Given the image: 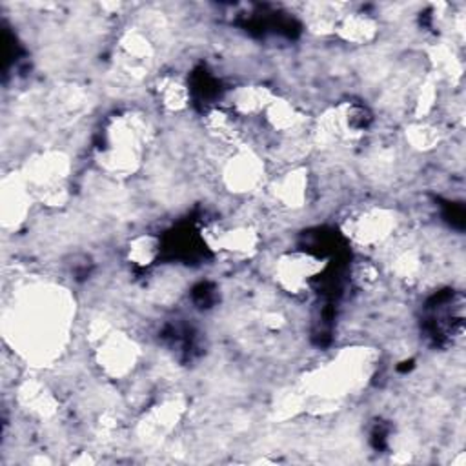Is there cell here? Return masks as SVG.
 <instances>
[{
    "label": "cell",
    "instance_id": "1",
    "mask_svg": "<svg viewBox=\"0 0 466 466\" xmlns=\"http://www.w3.org/2000/svg\"><path fill=\"white\" fill-rule=\"evenodd\" d=\"M328 261L308 252H292L283 256L276 265L277 285L292 294H303L326 270Z\"/></svg>",
    "mask_w": 466,
    "mask_h": 466
},
{
    "label": "cell",
    "instance_id": "2",
    "mask_svg": "<svg viewBox=\"0 0 466 466\" xmlns=\"http://www.w3.org/2000/svg\"><path fill=\"white\" fill-rule=\"evenodd\" d=\"M139 357V350L131 339L122 334L106 330L104 335H99L97 361L101 368L113 379L124 377L131 372Z\"/></svg>",
    "mask_w": 466,
    "mask_h": 466
},
{
    "label": "cell",
    "instance_id": "3",
    "mask_svg": "<svg viewBox=\"0 0 466 466\" xmlns=\"http://www.w3.org/2000/svg\"><path fill=\"white\" fill-rule=\"evenodd\" d=\"M395 228V215L384 208H370L355 215L348 224V236L361 247H375L386 241Z\"/></svg>",
    "mask_w": 466,
    "mask_h": 466
},
{
    "label": "cell",
    "instance_id": "4",
    "mask_svg": "<svg viewBox=\"0 0 466 466\" xmlns=\"http://www.w3.org/2000/svg\"><path fill=\"white\" fill-rule=\"evenodd\" d=\"M265 179V166L257 155L241 150L233 155L224 168V182L231 191L248 193L257 189Z\"/></svg>",
    "mask_w": 466,
    "mask_h": 466
},
{
    "label": "cell",
    "instance_id": "5",
    "mask_svg": "<svg viewBox=\"0 0 466 466\" xmlns=\"http://www.w3.org/2000/svg\"><path fill=\"white\" fill-rule=\"evenodd\" d=\"M206 245L231 256L248 257L257 250L259 238L252 228H233L220 231L213 229L206 231Z\"/></svg>",
    "mask_w": 466,
    "mask_h": 466
},
{
    "label": "cell",
    "instance_id": "6",
    "mask_svg": "<svg viewBox=\"0 0 466 466\" xmlns=\"http://www.w3.org/2000/svg\"><path fill=\"white\" fill-rule=\"evenodd\" d=\"M153 55V48L146 35L141 32L133 30L128 32L121 43H119V57H121V66L128 73H144Z\"/></svg>",
    "mask_w": 466,
    "mask_h": 466
},
{
    "label": "cell",
    "instance_id": "7",
    "mask_svg": "<svg viewBox=\"0 0 466 466\" xmlns=\"http://www.w3.org/2000/svg\"><path fill=\"white\" fill-rule=\"evenodd\" d=\"M276 101V93L267 86H241L231 92V108L239 115L265 113Z\"/></svg>",
    "mask_w": 466,
    "mask_h": 466
},
{
    "label": "cell",
    "instance_id": "8",
    "mask_svg": "<svg viewBox=\"0 0 466 466\" xmlns=\"http://www.w3.org/2000/svg\"><path fill=\"white\" fill-rule=\"evenodd\" d=\"M308 175L305 170H292L279 177L274 184V195L285 206L299 208L306 200Z\"/></svg>",
    "mask_w": 466,
    "mask_h": 466
},
{
    "label": "cell",
    "instance_id": "9",
    "mask_svg": "<svg viewBox=\"0 0 466 466\" xmlns=\"http://www.w3.org/2000/svg\"><path fill=\"white\" fill-rule=\"evenodd\" d=\"M337 35L352 44H366L375 39L377 24L372 17L364 14H350L339 19L335 26Z\"/></svg>",
    "mask_w": 466,
    "mask_h": 466
},
{
    "label": "cell",
    "instance_id": "10",
    "mask_svg": "<svg viewBox=\"0 0 466 466\" xmlns=\"http://www.w3.org/2000/svg\"><path fill=\"white\" fill-rule=\"evenodd\" d=\"M157 99L162 104V108H166L168 112H180L188 106L189 101V92L188 86L177 79V77H162L157 83Z\"/></svg>",
    "mask_w": 466,
    "mask_h": 466
},
{
    "label": "cell",
    "instance_id": "11",
    "mask_svg": "<svg viewBox=\"0 0 466 466\" xmlns=\"http://www.w3.org/2000/svg\"><path fill=\"white\" fill-rule=\"evenodd\" d=\"M267 115V121L268 124L274 128V130H279V131H292L296 130L301 122H303V115L301 112L292 106L290 102L286 101H281L276 97V101L268 106V110L265 112Z\"/></svg>",
    "mask_w": 466,
    "mask_h": 466
},
{
    "label": "cell",
    "instance_id": "12",
    "mask_svg": "<svg viewBox=\"0 0 466 466\" xmlns=\"http://www.w3.org/2000/svg\"><path fill=\"white\" fill-rule=\"evenodd\" d=\"M28 209V193L21 182L5 186L3 191V217L6 224H15L23 220Z\"/></svg>",
    "mask_w": 466,
    "mask_h": 466
},
{
    "label": "cell",
    "instance_id": "13",
    "mask_svg": "<svg viewBox=\"0 0 466 466\" xmlns=\"http://www.w3.org/2000/svg\"><path fill=\"white\" fill-rule=\"evenodd\" d=\"M21 401L26 408L43 417L55 412V399L41 383H26L21 390Z\"/></svg>",
    "mask_w": 466,
    "mask_h": 466
},
{
    "label": "cell",
    "instance_id": "14",
    "mask_svg": "<svg viewBox=\"0 0 466 466\" xmlns=\"http://www.w3.org/2000/svg\"><path fill=\"white\" fill-rule=\"evenodd\" d=\"M159 256H160V239L155 236H146L144 233V236H139L130 243L128 259L135 267H141V268L151 267Z\"/></svg>",
    "mask_w": 466,
    "mask_h": 466
},
{
    "label": "cell",
    "instance_id": "15",
    "mask_svg": "<svg viewBox=\"0 0 466 466\" xmlns=\"http://www.w3.org/2000/svg\"><path fill=\"white\" fill-rule=\"evenodd\" d=\"M406 139L410 141V144L417 150H428L433 148L435 142L439 141V133L435 128L428 126V124H413L406 130Z\"/></svg>",
    "mask_w": 466,
    "mask_h": 466
},
{
    "label": "cell",
    "instance_id": "16",
    "mask_svg": "<svg viewBox=\"0 0 466 466\" xmlns=\"http://www.w3.org/2000/svg\"><path fill=\"white\" fill-rule=\"evenodd\" d=\"M208 128L220 139L231 141L236 137V122H233L231 115L222 110H213L208 115Z\"/></svg>",
    "mask_w": 466,
    "mask_h": 466
}]
</instances>
